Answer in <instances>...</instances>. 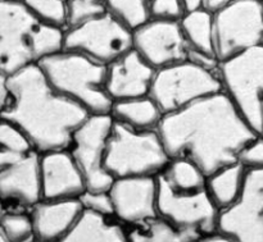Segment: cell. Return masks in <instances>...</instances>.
Listing matches in <instances>:
<instances>
[{
    "label": "cell",
    "instance_id": "32",
    "mask_svg": "<svg viewBox=\"0 0 263 242\" xmlns=\"http://www.w3.org/2000/svg\"><path fill=\"white\" fill-rule=\"evenodd\" d=\"M238 163H240L247 171L263 169V138L256 137L240 151L238 156Z\"/></svg>",
    "mask_w": 263,
    "mask_h": 242
},
{
    "label": "cell",
    "instance_id": "27",
    "mask_svg": "<svg viewBox=\"0 0 263 242\" xmlns=\"http://www.w3.org/2000/svg\"><path fill=\"white\" fill-rule=\"evenodd\" d=\"M0 230L8 242H36L30 213L9 212L0 218Z\"/></svg>",
    "mask_w": 263,
    "mask_h": 242
},
{
    "label": "cell",
    "instance_id": "6",
    "mask_svg": "<svg viewBox=\"0 0 263 242\" xmlns=\"http://www.w3.org/2000/svg\"><path fill=\"white\" fill-rule=\"evenodd\" d=\"M221 91L218 69L211 71L185 60L156 71L149 95L167 115Z\"/></svg>",
    "mask_w": 263,
    "mask_h": 242
},
{
    "label": "cell",
    "instance_id": "3",
    "mask_svg": "<svg viewBox=\"0 0 263 242\" xmlns=\"http://www.w3.org/2000/svg\"><path fill=\"white\" fill-rule=\"evenodd\" d=\"M64 31L39 19L23 2L0 0V72L13 76L63 50Z\"/></svg>",
    "mask_w": 263,
    "mask_h": 242
},
{
    "label": "cell",
    "instance_id": "1",
    "mask_svg": "<svg viewBox=\"0 0 263 242\" xmlns=\"http://www.w3.org/2000/svg\"><path fill=\"white\" fill-rule=\"evenodd\" d=\"M158 132L170 158L192 162L207 177L236 163L256 137L225 91L163 115Z\"/></svg>",
    "mask_w": 263,
    "mask_h": 242
},
{
    "label": "cell",
    "instance_id": "20",
    "mask_svg": "<svg viewBox=\"0 0 263 242\" xmlns=\"http://www.w3.org/2000/svg\"><path fill=\"white\" fill-rule=\"evenodd\" d=\"M110 115L116 122L138 131L158 130L163 119V113L151 95L113 103Z\"/></svg>",
    "mask_w": 263,
    "mask_h": 242
},
{
    "label": "cell",
    "instance_id": "11",
    "mask_svg": "<svg viewBox=\"0 0 263 242\" xmlns=\"http://www.w3.org/2000/svg\"><path fill=\"white\" fill-rule=\"evenodd\" d=\"M157 184L159 217L175 227L197 233L200 237L217 232L221 212L211 200L207 189H175L159 176Z\"/></svg>",
    "mask_w": 263,
    "mask_h": 242
},
{
    "label": "cell",
    "instance_id": "30",
    "mask_svg": "<svg viewBox=\"0 0 263 242\" xmlns=\"http://www.w3.org/2000/svg\"><path fill=\"white\" fill-rule=\"evenodd\" d=\"M79 201L81 203L84 212L115 218V210H113V203L109 191H87L86 190L80 196Z\"/></svg>",
    "mask_w": 263,
    "mask_h": 242
},
{
    "label": "cell",
    "instance_id": "9",
    "mask_svg": "<svg viewBox=\"0 0 263 242\" xmlns=\"http://www.w3.org/2000/svg\"><path fill=\"white\" fill-rule=\"evenodd\" d=\"M63 49L107 67L133 50V31L107 12L84 25L67 28Z\"/></svg>",
    "mask_w": 263,
    "mask_h": 242
},
{
    "label": "cell",
    "instance_id": "17",
    "mask_svg": "<svg viewBox=\"0 0 263 242\" xmlns=\"http://www.w3.org/2000/svg\"><path fill=\"white\" fill-rule=\"evenodd\" d=\"M0 200L31 209L43 200L40 181V154L33 151L22 160L0 172Z\"/></svg>",
    "mask_w": 263,
    "mask_h": 242
},
{
    "label": "cell",
    "instance_id": "19",
    "mask_svg": "<svg viewBox=\"0 0 263 242\" xmlns=\"http://www.w3.org/2000/svg\"><path fill=\"white\" fill-rule=\"evenodd\" d=\"M58 242H130L122 223L113 217L84 212L79 222Z\"/></svg>",
    "mask_w": 263,
    "mask_h": 242
},
{
    "label": "cell",
    "instance_id": "35",
    "mask_svg": "<svg viewBox=\"0 0 263 242\" xmlns=\"http://www.w3.org/2000/svg\"><path fill=\"white\" fill-rule=\"evenodd\" d=\"M199 242H238L234 240L233 237L230 236L225 235V233H221V232H215V233H211V235L204 236L199 240Z\"/></svg>",
    "mask_w": 263,
    "mask_h": 242
},
{
    "label": "cell",
    "instance_id": "31",
    "mask_svg": "<svg viewBox=\"0 0 263 242\" xmlns=\"http://www.w3.org/2000/svg\"><path fill=\"white\" fill-rule=\"evenodd\" d=\"M185 14L181 0H152L149 7L151 19L180 22Z\"/></svg>",
    "mask_w": 263,
    "mask_h": 242
},
{
    "label": "cell",
    "instance_id": "26",
    "mask_svg": "<svg viewBox=\"0 0 263 242\" xmlns=\"http://www.w3.org/2000/svg\"><path fill=\"white\" fill-rule=\"evenodd\" d=\"M151 2L152 0H105V8L109 14L134 31L151 19Z\"/></svg>",
    "mask_w": 263,
    "mask_h": 242
},
{
    "label": "cell",
    "instance_id": "4",
    "mask_svg": "<svg viewBox=\"0 0 263 242\" xmlns=\"http://www.w3.org/2000/svg\"><path fill=\"white\" fill-rule=\"evenodd\" d=\"M37 66L62 96L89 114H110L113 102L105 87L107 67L66 49L46 56Z\"/></svg>",
    "mask_w": 263,
    "mask_h": 242
},
{
    "label": "cell",
    "instance_id": "38",
    "mask_svg": "<svg viewBox=\"0 0 263 242\" xmlns=\"http://www.w3.org/2000/svg\"><path fill=\"white\" fill-rule=\"evenodd\" d=\"M0 242H8V241H7V238L4 237V235H3L2 230H0Z\"/></svg>",
    "mask_w": 263,
    "mask_h": 242
},
{
    "label": "cell",
    "instance_id": "12",
    "mask_svg": "<svg viewBox=\"0 0 263 242\" xmlns=\"http://www.w3.org/2000/svg\"><path fill=\"white\" fill-rule=\"evenodd\" d=\"M217 231L238 242H263V169L247 172L243 192L220 213Z\"/></svg>",
    "mask_w": 263,
    "mask_h": 242
},
{
    "label": "cell",
    "instance_id": "33",
    "mask_svg": "<svg viewBox=\"0 0 263 242\" xmlns=\"http://www.w3.org/2000/svg\"><path fill=\"white\" fill-rule=\"evenodd\" d=\"M236 0H203V9L208 10L212 14L217 13L218 10L223 9Z\"/></svg>",
    "mask_w": 263,
    "mask_h": 242
},
{
    "label": "cell",
    "instance_id": "16",
    "mask_svg": "<svg viewBox=\"0 0 263 242\" xmlns=\"http://www.w3.org/2000/svg\"><path fill=\"white\" fill-rule=\"evenodd\" d=\"M156 69L135 50H130L107 66L105 87L113 103L151 94Z\"/></svg>",
    "mask_w": 263,
    "mask_h": 242
},
{
    "label": "cell",
    "instance_id": "15",
    "mask_svg": "<svg viewBox=\"0 0 263 242\" xmlns=\"http://www.w3.org/2000/svg\"><path fill=\"white\" fill-rule=\"evenodd\" d=\"M40 181L44 200L80 199L86 191L84 177L68 149L40 154Z\"/></svg>",
    "mask_w": 263,
    "mask_h": 242
},
{
    "label": "cell",
    "instance_id": "5",
    "mask_svg": "<svg viewBox=\"0 0 263 242\" xmlns=\"http://www.w3.org/2000/svg\"><path fill=\"white\" fill-rule=\"evenodd\" d=\"M170 160L158 130L138 131L113 120L105 155L113 178L158 177Z\"/></svg>",
    "mask_w": 263,
    "mask_h": 242
},
{
    "label": "cell",
    "instance_id": "34",
    "mask_svg": "<svg viewBox=\"0 0 263 242\" xmlns=\"http://www.w3.org/2000/svg\"><path fill=\"white\" fill-rule=\"evenodd\" d=\"M9 99V87H8V76L0 72V113L7 107Z\"/></svg>",
    "mask_w": 263,
    "mask_h": 242
},
{
    "label": "cell",
    "instance_id": "14",
    "mask_svg": "<svg viewBox=\"0 0 263 242\" xmlns=\"http://www.w3.org/2000/svg\"><path fill=\"white\" fill-rule=\"evenodd\" d=\"M109 195L115 218L122 225L133 227L159 217L157 177L117 178Z\"/></svg>",
    "mask_w": 263,
    "mask_h": 242
},
{
    "label": "cell",
    "instance_id": "40",
    "mask_svg": "<svg viewBox=\"0 0 263 242\" xmlns=\"http://www.w3.org/2000/svg\"><path fill=\"white\" fill-rule=\"evenodd\" d=\"M18 2H22V0H18Z\"/></svg>",
    "mask_w": 263,
    "mask_h": 242
},
{
    "label": "cell",
    "instance_id": "36",
    "mask_svg": "<svg viewBox=\"0 0 263 242\" xmlns=\"http://www.w3.org/2000/svg\"><path fill=\"white\" fill-rule=\"evenodd\" d=\"M181 2L186 13L203 9V0H181Z\"/></svg>",
    "mask_w": 263,
    "mask_h": 242
},
{
    "label": "cell",
    "instance_id": "7",
    "mask_svg": "<svg viewBox=\"0 0 263 242\" xmlns=\"http://www.w3.org/2000/svg\"><path fill=\"white\" fill-rule=\"evenodd\" d=\"M215 55L228 63L263 45V3L236 0L213 14Z\"/></svg>",
    "mask_w": 263,
    "mask_h": 242
},
{
    "label": "cell",
    "instance_id": "41",
    "mask_svg": "<svg viewBox=\"0 0 263 242\" xmlns=\"http://www.w3.org/2000/svg\"><path fill=\"white\" fill-rule=\"evenodd\" d=\"M36 242H40V241H36Z\"/></svg>",
    "mask_w": 263,
    "mask_h": 242
},
{
    "label": "cell",
    "instance_id": "29",
    "mask_svg": "<svg viewBox=\"0 0 263 242\" xmlns=\"http://www.w3.org/2000/svg\"><path fill=\"white\" fill-rule=\"evenodd\" d=\"M107 13L105 0H68L67 28L77 27Z\"/></svg>",
    "mask_w": 263,
    "mask_h": 242
},
{
    "label": "cell",
    "instance_id": "8",
    "mask_svg": "<svg viewBox=\"0 0 263 242\" xmlns=\"http://www.w3.org/2000/svg\"><path fill=\"white\" fill-rule=\"evenodd\" d=\"M223 91L253 133L263 138V45L218 67Z\"/></svg>",
    "mask_w": 263,
    "mask_h": 242
},
{
    "label": "cell",
    "instance_id": "25",
    "mask_svg": "<svg viewBox=\"0 0 263 242\" xmlns=\"http://www.w3.org/2000/svg\"><path fill=\"white\" fill-rule=\"evenodd\" d=\"M159 177L179 190H203L207 184V176L194 163L182 158H172Z\"/></svg>",
    "mask_w": 263,
    "mask_h": 242
},
{
    "label": "cell",
    "instance_id": "13",
    "mask_svg": "<svg viewBox=\"0 0 263 242\" xmlns=\"http://www.w3.org/2000/svg\"><path fill=\"white\" fill-rule=\"evenodd\" d=\"M134 50L156 71L187 59V46L180 22L149 19L133 31Z\"/></svg>",
    "mask_w": 263,
    "mask_h": 242
},
{
    "label": "cell",
    "instance_id": "21",
    "mask_svg": "<svg viewBox=\"0 0 263 242\" xmlns=\"http://www.w3.org/2000/svg\"><path fill=\"white\" fill-rule=\"evenodd\" d=\"M247 169L240 163H234L207 177L208 195L220 212L235 204L243 192Z\"/></svg>",
    "mask_w": 263,
    "mask_h": 242
},
{
    "label": "cell",
    "instance_id": "28",
    "mask_svg": "<svg viewBox=\"0 0 263 242\" xmlns=\"http://www.w3.org/2000/svg\"><path fill=\"white\" fill-rule=\"evenodd\" d=\"M43 22L66 30L68 0H22Z\"/></svg>",
    "mask_w": 263,
    "mask_h": 242
},
{
    "label": "cell",
    "instance_id": "39",
    "mask_svg": "<svg viewBox=\"0 0 263 242\" xmlns=\"http://www.w3.org/2000/svg\"><path fill=\"white\" fill-rule=\"evenodd\" d=\"M259 2H261V3H263V0H259Z\"/></svg>",
    "mask_w": 263,
    "mask_h": 242
},
{
    "label": "cell",
    "instance_id": "37",
    "mask_svg": "<svg viewBox=\"0 0 263 242\" xmlns=\"http://www.w3.org/2000/svg\"><path fill=\"white\" fill-rule=\"evenodd\" d=\"M3 214H4V205H3L2 200H0V218H2Z\"/></svg>",
    "mask_w": 263,
    "mask_h": 242
},
{
    "label": "cell",
    "instance_id": "24",
    "mask_svg": "<svg viewBox=\"0 0 263 242\" xmlns=\"http://www.w3.org/2000/svg\"><path fill=\"white\" fill-rule=\"evenodd\" d=\"M36 151L27 136L9 120L0 118V172Z\"/></svg>",
    "mask_w": 263,
    "mask_h": 242
},
{
    "label": "cell",
    "instance_id": "10",
    "mask_svg": "<svg viewBox=\"0 0 263 242\" xmlns=\"http://www.w3.org/2000/svg\"><path fill=\"white\" fill-rule=\"evenodd\" d=\"M112 126L110 114H90L72 136L68 151L84 177L87 191H109L115 182L105 168Z\"/></svg>",
    "mask_w": 263,
    "mask_h": 242
},
{
    "label": "cell",
    "instance_id": "22",
    "mask_svg": "<svg viewBox=\"0 0 263 242\" xmlns=\"http://www.w3.org/2000/svg\"><path fill=\"white\" fill-rule=\"evenodd\" d=\"M180 27L189 49L216 56L212 13L205 9L186 13L180 21Z\"/></svg>",
    "mask_w": 263,
    "mask_h": 242
},
{
    "label": "cell",
    "instance_id": "18",
    "mask_svg": "<svg viewBox=\"0 0 263 242\" xmlns=\"http://www.w3.org/2000/svg\"><path fill=\"white\" fill-rule=\"evenodd\" d=\"M84 209L79 199L41 200L30 209L36 240L61 241L81 218Z\"/></svg>",
    "mask_w": 263,
    "mask_h": 242
},
{
    "label": "cell",
    "instance_id": "2",
    "mask_svg": "<svg viewBox=\"0 0 263 242\" xmlns=\"http://www.w3.org/2000/svg\"><path fill=\"white\" fill-rule=\"evenodd\" d=\"M8 87L0 118L17 126L39 154L68 149L73 132L90 115L57 92L37 64L8 77Z\"/></svg>",
    "mask_w": 263,
    "mask_h": 242
},
{
    "label": "cell",
    "instance_id": "23",
    "mask_svg": "<svg viewBox=\"0 0 263 242\" xmlns=\"http://www.w3.org/2000/svg\"><path fill=\"white\" fill-rule=\"evenodd\" d=\"M127 236L130 242H199L202 238L197 233L175 227L161 217L133 226Z\"/></svg>",
    "mask_w": 263,
    "mask_h": 242
}]
</instances>
